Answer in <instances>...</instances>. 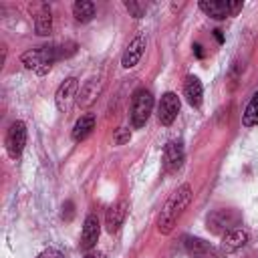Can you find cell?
Here are the masks:
<instances>
[{"label":"cell","mask_w":258,"mask_h":258,"mask_svg":"<svg viewBox=\"0 0 258 258\" xmlns=\"http://www.w3.org/2000/svg\"><path fill=\"white\" fill-rule=\"evenodd\" d=\"M189 202H191V187H189V183H183L167 198L165 206L161 208V214L157 218V230L161 234H169L173 230V226L177 224V218L189 206Z\"/></svg>","instance_id":"obj_1"},{"label":"cell","mask_w":258,"mask_h":258,"mask_svg":"<svg viewBox=\"0 0 258 258\" xmlns=\"http://www.w3.org/2000/svg\"><path fill=\"white\" fill-rule=\"evenodd\" d=\"M58 58H60V48L54 46V44L30 48V50L22 52V56H20V60H22V64L26 69H32V71H36L40 75L48 73L50 67H52V62L58 60Z\"/></svg>","instance_id":"obj_2"},{"label":"cell","mask_w":258,"mask_h":258,"mask_svg":"<svg viewBox=\"0 0 258 258\" xmlns=\"http://www.w3.org/2000/svg\"><path fill=\"white\" fill-rule=\"evenodd\" d=\"M240 224H242V214L238 210H230V208L216 210L206 218V228L218 236H224L226 232L240 228Z\"/></svg>","instance_id":"obj_3"},{"label":"cell","mask_w":258,"mask_h":258,"mask_svg":"<svg viewBox=\"0 0 258 258\" xmlns=\"http://www.w3.org/2000/svg\"><path fill=\"white\" fill-rule=\"evenodd\" d=\"M153 111V95L147 89H137L131 97V123L135 129H141Z\"/></svg>","instance_id":"obj_4"},{"label":"cell","mask_w":258,"mask_h":258,"mask_svg":"<svg viewBox=\"0 0 258 258\" xmlns=\"http://www.w3.org/2000/svg\"><path fill=\"white\" fill-rule=\"evenodd\" d=\"M4 145H6V153L16 159L20 157L24 145H26V125L22 121H14L8 131H6V139H4Z\"/></svg>","instance_id":"obj_5"},{"label":"cell","mask_w":258,"mask_h":258,"mask_svg":"<svg viewBox=\"0 0 258 258\" xmlns=\"http://www.w3.org/2000/svg\"><path fill=\"white\" fill-rule=\"evenodd\" d=\"M200 10L206 12L208 16L216 18V20H224L228 16H234L242 10V2H224V0H204L200 2Z\"/></svg>","instance_id":"obj_6"},{"label":"cell","mask_w":258,"mask_h":258,"mask_svg":"<svg viewBox=\"0 0 258 258\" xmlns=\"http://www.w3.org/2000/svg\"><path fill=\"white\" fill-rule=\"evenodd\" d=\"M179 107H181V103H179V97L175 93H171V91L163 93L161 99H159V105H157V119H159V123L161 125H171L175 121L177 113H179Z\"/></svg>","instance_id":"obj_7"},{"label":"cell","mask_w":258,"mask_h":258,"mask_svg":"<svg viewBox=\"0 0 258 258\" xmlns=\"http://www.w3.org/2000/svg\"><path fill=\"white\" fill-rule=\"evenodd\" d=\"M77 89H79V81H77L75 77H69V79H64V81L58 85V89H56V93H54V103H56V109H58V111L64 113V111L71 109L75 97H79V95H77Z\"/></svg>","instance_id":"obj_8"},{"label":"cell","mask_w":258,"mask_h":258,"mask_svg":"<svg viewBox=\"0 0 258 258\" xmlns=\"http://www.w3.org/2000/svg\"><path fill=\"white\" fill-rule=\"evenodd\" d=\"M185 252L189 258H222V250L202 238H185Z\"/></svg>","instance_id":"obj_9"},{"label":"cell","mask_w":258,"mask_h":258,"mask_svg":"<svg viewBox=\"0 0 258 258\" xmlns=\"http://www.w3.org/2000/svg\"><path fill=\"white\" fill-rule=\"evenodd\" d=\"M145 42H147L145 34H137V36L127 44V48H125V52H123V56H121L123 69H133V67L141 60V56H143V52H145Z\"/></svg>","instance_id":"obj_10"},{"label":"cell","mask_w":258,"mask_h":258,"mask_svg":"<svg viewBox=\"0 0 258 258\" xmlns=\"http://www.w3.org/2000/svg\"><path fill=\"white\" fill-rule=\"evenodd\" d=\"M127 212H129V202L127 200H119V202H115L109 210H107V216H105V228H107V232H117L121 226H123V222H125V218H127Z\"/></svg>","instance_id":"obj_11"},{"label":"cell","mask_w":258,"mask_h":258,"mask_svg":"<svg viewBox=\"0 0 258 258\" xmlns=\"http://www.w3.org/2000/svg\"><path fill=\"white\" fill-rule=\"evenodd\" d=\"M183 145L179 141H169L163 147V169L165 171H177L183 163Z\"/></svg>","instance_id":"obj_12"},{"label":"cell","mask_w":258,"mask_h":258,"mask_svg":"<svg viewBox=\"0 0 258 258\" xmlns=\"http://www.w3.org/2000/svg\"><path fill=\"white\" fill-rule=\"evenodd\" d=\"M99 234H101V222L97 218V214H89L85 218V224H83V234H81V246L85 250H91L97 240H99Z\"/></svg>","instance_id":"obj_13"},{"label":"cell","mask_w":258,"mask_h":258,"mask_svg":"<svg viewBox=\"0 0 258 258\" xmlns=\"http://www.w3.org/2000/svg\"><path fill=\"white\" fill-rule=\"evenodd\" d=\"M246 242H248V232L244 228H236L222 236L220 250H222V254H232V252L240 250L242 246H246Z\"/></svg>","instance_id":"obj_14"},{"label":"cell","mask_w":258,"mask_h":258,"mask_svg":"<svg viewBox=\"0 0 258 258\" xmlns=\"http://www.w3.org/2000/svg\"><path fill=\"white\" fill-rule=\"evenodd\" d=\"M183 95L187 99V103L196 109L202 107V99H204V89H202V83L198 77L194 75H187L185 77V83H183Z\"/></svg>","instance_id":"obj_15"},{"label":"cell","mask_w":258,"mask_h":258,"mask_svg":"<svg viewBox=\"0 0 258 258\" xmlns=\"http://www.w3.org/2000/svg\"><path fill=\"white\" fill-rule=\"evenodd\" d=\"M34 30L38 36H48L52 30V16L48 4H38L34 14Z\"/></svg>","instance_id":"obj_16"},{"label":"cell","mask_w":258,"mask_h":258,"mask_svg":"<svg viewBox=\"0 0 258 258\" xmlns=\"http://www.w3.org/2000/svg\"><path fill=\"white\" fill-rule=\"evenodd\" d=\"M93 129H95V115L93 113L81 115L73 125V139L75 141H83L93 133Z\"/></svg>","instance_id":"obj_17"},{"label":"cell","mask_w":258,"mask_h":258,"mask_svg":"<svg viewBox=\"0 0 258 258\" xmlns=\"http://www.w3.org/2000/svg\"><path fill=\"white\" fill-rule=\"evenodd\" d=\"M97 8L91 0H77L73 4V16L79 20V22H89L93 16H95Z\"/></svg>","instance_id":"obj_18"},{"label":"cell","mask_w":258,"mask_h":258,"mask_svg":"<svg viewBox=\"0 0 258 258\" xmlns=\"http://www.w3.org/2000/svg\"><path fill=\"white\" fill-rule=\"evenodd\" d=\"M242 125L244 127H254L258 125V91L252 95V99L248 101L244 113H242Z\"/></svg>","instance_id":"obj_19"},{"label":"cell","mask_w":258,"mask_h":258,"mask_svg":"<svg viewBox=\"0 0 258 258\" xmlns=\"http://www.w3.org/2000/svg\"><path fill=\"white\" fill-rule=\"evenodd\" d=\"M91 85H93V81H89L85 87H81V93H79V105H89L95 97H97V91H93L91 89Z\"/></svg>","instance_id":"obj_20"},{"label":"cell","mask_w":258,"mask_h":258,"mask_svg":"<svg viewBox=\"0 0 258 258\" xmlns=\"http://www.w3.org/2000/svg\"><path fill=\"white\" fill-rule=\"evenodd\" d=\"M125 8L129 10V14H131L133 18H141V16L145 14V4H141V2H135V0H129V2H125Z\"/></svg>","instance_id":"obj_21"},{"label":"cell","mask_w":258,"mask_h":258,"mask_svg":"<svg viewBox=\"0 0 258 258\" xmlns=\"http://www.w3.org/2000/svg\"><path fill=\"white\" fill-rule=\"evenodd\" d=\"M129 139H131V131H129L127 127L115 129V133H113V143H115V145H125Z\"/></svg>","instance_id":"obj_22"},{"label":"cell","mask_w":258,"mask_h":258,"mask_svg":"<svg viewBox=\"0 0 258 258\" xmlns=\"http://www.w3.org/2000/svg\"><path fill=\"white\" fill-rule=\"evenodd\" d=\"M38 258H64L56 248H46V250H42L40 254H38Z\"/></svg>","instance_id":"obj_23"},{"label":"cell","mask_w":258,"mask_h":258,"mask_svg":"<svg viewBox=\"0 0 258 258\" xmlns=\"http://www.w3.org/2000/svg\"><path fill=\"white\" fill-rule=\"evenodd\" d=\"M73 214H75V210H73V202H67V204L62 206V218H64V220H71Z\"/></svg>","instance_id":"obj_24"},{"label":"cell","mask_w":258,"mask_h":258,"mask_svg":"<svg viewBox=\"0 0 258 258\" xmlns=\"http://www.w3.org/2000/svg\"><path fill=\"white\" fill-rule=\"evenodd\" d=\"M85 258H105L103 254H97V252H91V254H87Z\"/></svg>","instance_id":"obj_25"},{"label":"cell","mask_w":258,"mask_h":258,"mask_svg":"<svg viewBox=\"0 0 258 258\" xmlns=\"http://www.w3.org/2000/svg\"><path fill=\"white\" fill-rule=\"evenodd\" d=\"M256 258H258V256H256Z\"/></svg>","instance_id":"obj_26"}]
</instances>
